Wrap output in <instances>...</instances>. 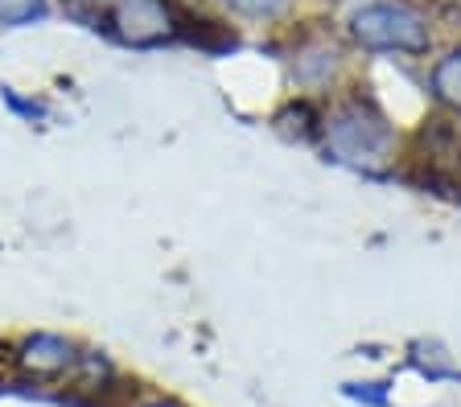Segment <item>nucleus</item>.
I'll return each mask as SVG.
<instances>
[{
  "mask_svg": "<svg viewBox=\"0 0 461 407\" xmlns=\"http://www.w3.org/2000/svg\"><path fill=\"white\" fill-rule=\"evenodd\" d=\"M366 49H412L420 54L429 46V25L420 13L403 9V4H366L350 25Z\"/></svg>",
  "mask_w": 461,
  "mask_h": 407,
  "instance_id": "nucleus-2",
  "label": "nucleus"
},
{
  "mask_svg": "<svg viewBox=\"0 0 461 407\" xmlns=\"http://www.w3.org/2000/svg\"><path fill=\"white\" fill-rule=\"evenodd\" d=\"M153 407H169V403H153Z\"/></svg>",
  "mask_w": 461,
  "mask_h": 407,
  "instance_id": "nucleus-8",
  "label": "nucleus"
},
{
  "mask_svg": "<svg viewBox=\"0 0 461 407\" xmlns=\"http://www.w3.org/2000/svg\"><path fill=\"white\" fill-rule=\"evenodd\" d=\"M230 4L240 13H248V17H276L288 0H230Z\"/></svg>",
  "mask_w": 461,
  "mask_h": 407,
  "instance_id": "nucleus-7",
  "label": "nucleus"
},
{
  "mask_svg": "<svg viewBox=\"0 0 461 407\" xmlns=\"http://www.w3.org/2000/svg\"><path fill=\"white\" fill-rule=\"evenodd\" d=\"M104 17L115 38L132 46H157L177 33V17L165 0H104Z\"/></svg>",
  "mask_w": 461,
  "mask_h": 407,
  "instance_id": "nucleus-3",
  "label": "nucleus"
},
{
  "mask_svg": "<svg viewBox=\"0 0 461 407\" xmlns=\"http://www.w3.org/2000/svg\"><path fill=\"white\" fill-rule=\"evenodd\" d=\"M41 9V0H0V25H21Z\"/></svg>",
  "mask_w": 461,
  "mask_h": 407,
  "instance_id": "nucleus-6",
  "label": "nucleus"
},
{
  "mask_svg": "<svg viewBox=\"0 0 461 407\" xmlns=\"http://www.w3.org/2000/svg\"><path fill=\"white\" fill-rule=\"evenodd\" d=\"M326 140H330V153L355 169H384L395 145L387 119L366 103L338 107L326 124Z\"/></svg>",
  "mask_w": 461,
  "mask_h": 407,
  "instance_id": "nucleus-1",
  "label": "nucleus"
},
{
  "mask_svg": "<svg viewBox=\"0 0 461 407\" xmlns=\"http://www.w3.org/2000/svg\"><path fill=\"white\" fill-rule=\"evenodd\" d=\"M432 91H437L441 103H449L461 111V49L437 62V70H432Z\"/></svg>",
  "mask_w": 461,
  "mask_h": 407,
  "instance_id": "nucleus-5",
  "label": "nucleus"
},
{
  "mask_svg": "<svg viewBox=\"0 0 461 407\" xmlns=\"http://www.w3.org/2000/svg\"><path fill=\"white\" fill-rule=\"evenodd\" d=\"M17 362L29 378H58V375H67V370L75 367V346L62 341V338L41 333V338H29L25 346H21Z\"/></svg>",
  "mask_w": 461,
  "mask_h": 407,
  "instance_id": "nucleus-4",
  "label": "nucleus"
}]
</instances>
